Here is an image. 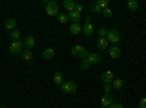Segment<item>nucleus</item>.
I'll return each instance as SVG.
<instances>
[{
	"label": "nucleus",
	"mask_w": 146,
	"mask_h": 108,
	"mask_svg": "<svg viewBox=\"0 0 146 108\" xmlns=\"http://www.w3.org/2000/svg\"><path fill=\"white\" fill-rule=\"evenodd\" d=\"M45 13L48 16H57L58 15V5L56 2H47V5H45Z\"/></svg>",
	"instance_id": "1"
},
{
	"label": "nucleus",
	"mask_w": 146,
	"mask_h": 108,
	"mask_svg": "<svg viewBox=\"0 0 146 108\" xmlns=\"http://www.w3.org/2000/svg\"><path fill=\"white\" fill-rule=\"evenodd\" d=\"M23 50H25L23 48V42H21V41H12V44L9 47L10 54H22Z\"/></svg>",
	"instance_id": "2"
},
{
	"label": "nucleus",
	"mask_w": 146,
	"mask_h": 108,
	"mask_svg": "<svg viewBox=\"0 0 146 108\" xmlns=\"http://www.w3.org/2000/svg\"><path fill=\"white\" fill-rule=\"evenodd\" d=\"M94 31H95L94 23L91 22V18L86 16V23H85V27H82V32L85 34V37H91V35L94 34Z\"/></svg>",
	"instance_id": "3"
},
{
	"label": "nucleus",
	"mask_w": 146,
	"mask_h": 108,
	"mask_svg": "<svg viewBox=\"0 0 146 108\" xmlns=\"http://www.w3.org/2000/svg\"><path fill=\"white\" fill-rule=\"evenodd\" d=\"M78 89V83L76 82H64L63 85H62V91L64 93H73V92H76Z\"/></svg>",
	"instance_id": "4"
},
{
	"label": "nucleus",
	"mask_w": 146,
	"mask_h": 108,
	"mask_svg": "<svg viewBox=\"0 0 146 108\" xmlns=\"http://www.w3.org/2000/svg\"><path fill=\"white\" fill-rule=\"evenodd\" d=\"M120 38H121L120 31H117V29H110V32H108V35H107L108 42H111V44H117V42L120 41Z\"/></svg>",
	"instance_id": "5"
},
{
	"label": "nucleus",
	"mask_w": 146,
	"mask_h": 108,
	"mask_svg": "<svg viewBox=\"0 0 146 108\" xmlns=\"http://www.w3.org/2000/svg\"><path fill=\"white\" fill-rule=\"evenodd\" d=\"M113 104H114L113 95H111V93H104L102 98H101V105H102V108H110Z\"/></svg>",
	"instance_id": "6"
},
{
	"label": "nucleus",
	"mask_w": 146,
	"mask_h": 108,
	"mask_svg": "<svg viewBox=\"0 0 146 108\" xmlns=\"http://www.w3.org/2000/svg\"><path fill=\"white\" fill-rule=\"evenodd\" d=\"M101 80L104 83H111L114 80V73H113V70H105L101 73Z\"/></svg>",
	"instance_id": "7"
},
{
	"label": "nucleus",
	"mask_w": 146,
	"mask_h": 108,
	"mask_svg": "<svg viewBox=\"0 0 146 108\" xmlns=\"http://www.w3.org/2000/svg\"><path fill=\"white\" fill-rule=\"evenodd\" d=\"M67 18H69V21H70L72 23H80V19H82L80 13H79V12H76V10L70 12V13L67 15Z\"/></svg>",
	"instance_id": "8"
},
{
	"label": "nucleus",
	"mask_w": 146,
	"mask_h": 108,
	"mask_svg": "<svg viewBox=\"0 0 146 108\" xmlns=\"http://www.w3.org/2000/svg\"><path fill=\"white\" fill-rule=\"evenodd\" d=\"M110 58H120V54H121V51H120V47H117V45H113V47H110Z\"/></svg>",
	"instance_id": "9"
},
{
	"label": "nucleus",
	"mask_w": 146,
	"mask_h": 108,
	"mask_svg": "<svg viewBox=\"0 0 146 108\" xmlns=\"http://www.w3.org/2000/svg\"><path fill=\"white\" fill-rule=\"evenodd\" d=\"M54 56H56V51L53 47H48V48H45L42 51V58H45V60H51Z\"/></svg>",
	"instance_id": "10"
},
{
	"label": "nucleus",
	"mask_w": 146,
	"mask_h": 108,
	"mask_svg": "<svg viewBox=\"0 0 146 108\" xmlns=\"http://www.w3.org/2000/svg\"><path fill=\"white\" fill-rule=\"evenodd\" d=\"M23 45L27 47V50H31L35 47V38L32 37V35H28V37L23 40Z\"/></svg>",
	"instance_id": "11"
},
{
	"label": "nucleus",
	"mask_w": 146,
	"mask_h": 108,
	"mask_svg": "<svg viewBox=\"0 0 146 108\" xmlns=\"http://www.w3.org/2000/svg\"><path fill=\"white\" fill-rule=\"evenodd\" d=\"M53 82L56 83L57 86H62V85H63V83H64V79H63L62 72H56L54 76H53Z\"/></svg>",
	"instance_id": "12"
},
{
	"label": "nucleus",
	"mask_w": 146,
	"mask_h": 108,
	"mask_svg": "<svg viewBox=\"0 0 146 108\" xmlns=\"http://www.w3.org/2000/svg\"><path fill=\"white\" fill-rule=\"evenodd\" d=\"M5 28H6L7 31L16 29V19H15V18H9V19L6 21V23H5Z\"/></svg>",
	"instance_id": "13"
},
{
	"label": "nucleus",
	"mask_w": 146,
	"mask_h": 108,
	"mask_svg": "<svg viewBox=\"0 0 146 108\" xmlns=\"http://www.w3.org/2000/svg\"><path fill=\"white\" fill-rule=\"evenodd\" d=\"M86 50L83 45H75V47H72V50H70V53L73 54V56H76V57H80V54Z\"/></svg>",
	"instance_id": "14"
},
{
	"label": "nucleus",
	"mask_w": 146,
	"mask_h": 108,
	"mask_svg": "<svg viewBox=\"0 0 146 108\" xmlns=\"http://www.w3.org/2000/svg\"><path fill=\"white\" fill-rule=\"evenodd\" d=\"M63 7L69 12V13H70V12H73V10H75V7H76V3L75 2H73V0H64V2H63Z\"/></svg>",
	"instance_id": "15"
},
{
	"label": "nucleus",
	"mask_w": 146,
	"mask_h": 108,
	"mask_svg": "<svg viewBox=\"0 0 146 108\" xmlns=\"http://www.w3.org/2000/svg\"><path fill=\"white\" fill-rule=\"evenodd\" d=\"M96 47H98L100 50H107V48H108V40H107V38H98Z\"/></svg>",
	"instance_id": "16"
},
{
	"label": "nucleus",
	"mask_w": 146,
	"mask_h": 108,
	"mask_svg": "<svg viewBox=\"0 0 146 108\" xmlns=\"http://www.w3.org/2000/svg\"><path fill=\"white\" fill-rule=\"evenodd\" d=\"M69 31H70L73 35H76V34L82 32V25H80V23H72L70 28H69Z\"/></svg>",
	"instance_id": "17"
},
{
	"label": "nucleus",
	"mask_w": 146,
	"mask_h": 108,
	"mask_svg": "<svg viewBox=\"0 0 146 108\" xmlns=\"http://www.w3.org/2000/svg\"><path fill=\"white\" fill-rule=\"evenodd\" d=\"M111 85H113V88H115V89H121V88H123L124 86V80L123 79H114L113 82H111Z\"/></svg>",
	"instance_id": "18"
},
{
	"label": "nucleus",
	"mask_w": 146,
	"mask_h": 108,
	"mask_svg": "<svg viewBox=\"0 0 146 108\" xmlns=\"http://www.w3.org/2000/svg\"><path fill=\"white\" fill-rule=\"evenodd\" d=\"M88 60H89L91 64H96V63L101 62V56H100V54H89Z\"/></svg>",
	"instance_id": "19"
},
{
	"label": "nucleus",
	"mask_w": 146,
	"mask_h": 108,
	"mask_svg": "<svg viewBox=\"0 0 146 108\" xmlns=\"http://www.w3.org/2000/svg\"><path fill=\"white\" fill-rule=\"evenodd\" d=\"M22 60H25V62H31V60H32V53H31V50H23V51H22Z\"/></svg>",
	"instance_id": "20"
},
{
	"label": "nucleus",
	"mask_w": 146,
	"mask_h": 108,
	"mask_svg": "<svg viewBox=\"0 0 146 108\" xmlns=\"http://www.w3.org/2000/svg\"><path fill=\"white\" fill-rule=\"evenodd\" d=\"M91 10L94 12V13H96V15L102 13V9L98 6V3H96V2H92V3H91Z\"/></svg>",
	"instance_id": "21"
},
{
	"label": "nucleus",
	"mask_w": 146,
	"mask_h": 108,
	"mask_svg": "<svg viewBox=\"0 0 146 108\" xmlns=\"http://www.w3.org/2000/svg\"><path fill=\"white\" fill-rule=\"evenodd\" d=\"M127 7H129L130 10H137V9H139L137 0H129V2H127Z\"/></svg>",
	"instance_id": "22"
},
{
	"label": "nucleus",
	"mask_w": 146,
	"mask_h": 108,
	"mask_svg": "<svg viewBox=\"0 0 146 108\" xmlns=\"http://www.w3.org/2000/svg\"><path fill=\"white\" fill-rule=\"evenodd\" d=\"M19 37H21L19 29H13V31L10 32V38H12V41H19Z\"/></svg>",
	"instance_id": "23"
},
{
	"label": "nucleus",
	"mask_w": 146,
	"mask_h": 108,
	"mask_svg": "<svg viewBox=\"0 0 146 108\" xmlns=\"http://www.w3.org/2000/svg\"><path fill=\"white\" fill-rule=\"evenodd\" d=\"M108 32H110V29L108 28H100L98 29V35H100V38H107V35H108Z\"/></svg>",
	"instance_id": "24"
},
{
	"label": "nucleus",
	"mask_w": 146,
	"mask_h": 108,
	"mask_svg": "<svg viewBox=\"0 0 146 108\" xmlns=\"http://www.w3.org/2000/svg\"><path fill=\"white\" fill-rule=\"evenodd\" d=\"M92 64L89 63V60L86 58V60H82V63H80V67H82V70H89V67H91Z\"/></svg>",
	"instance_id": "25"
},
{
	"label": "nucleus",
	"mask_w": 146,
	"mask_h": 108,
	"mask_svg": "<svg viewBox=\"0 0 146 108\" xmlns=\"http://www.w3.org/2000/svg\"><path fill=\"white\" fill-rule=\"evenodd\" d=\"M102 16H104V18H107V19H108V18H111V16H113V10L110 9V7L104 9V10H102Z\"/></svg>",
	"instance_id": "26"
},
{
	"label": "nucleus",
	"mask_w": 146,
	"mask_h": 108,
	"mask_svg": "<svg viewBox=\"0 0 146 108\" xmlns=\"http://www.w3.org/2000/svg\"><path fill=\"white\" fill-rule=\"evenodd\" d=\"M96 3H98V6L104 10V9H107V7H108V3H110V2H108V0H98Z\"/></svg>",
	"instance_id": "27"
},
{
	"label": "nucleus",
	"mask_w": 146,
	"mask_h": 108,
	"mask_svg": "<svg viewBox=\"0 0 146 108\" xmlns=\"http://www.w3.org/2000/svg\"><path fill=\"white\" fill-rule=\"evenodd\" d=\"M57 19L62 22V23H64V22H67L69 21V18H67V15H64V13H60L58 12V15H57Z\"/></svg>",
	"instance_id": "28"
},
{
	"label": "nucleus",
	"mask_w": 146,
	"mask_h": 108,
	"mask_svg": "<svg viewBox=\"0 0 146 108\" xmlns=\"http://www.w3.org/2000/svg\"><path fill=\"white\" fill-rule=\"evenodd\" d=\"M113 89V85L111 83H104V91H105V93H110V91Z\"/></svg>",
	"instance_id": "29"
},
{
	"label": "nucleus",
	"mask_w": 146,
	"mask_h": 108,
	"mask_svg": "<svg viewBox=\"0 0 146 108\" xmlns=\"http://www.w3.org/2000/svg\"><path fill=\"white\" fill-rule=\"evenodd\" d=\"M139 108H146V97L139 101Z\"/></svg>",
	"instance_id": "30"
},
{
	"label": "nucleus",
	"mask_w": 146,
	"mask_h": 108,
	"mask_svg": "<svg viewBox=\"0 0 146 108\" xmlns=\"http://www.w3.org/2000/svg\"><path fill=\"white\" fill-rule=\"evenodd\" d=\"M88 57H89V53H88V50H85V51L80 54V57H79V58H82V60H86Z\"/></svg>",
	"instance_id": "31"
},
{
	"label": "nucleus",
	"mask_w": 146,
	"mask_h": 108,
	"mask_svg": "<svg viewBox=\"0 0 146 108\" xmlns=\"http://www.w3.org/2000/svg\"><path fill=\"white\" fill-rule=\"evenodd\" d=\"M75 10L80 13V12L83 10V3H76V7H75Z\"/></svg>",
	"instance_id": "32"
},
{
	"label": "nucleus",
	"mask_w": 146,
	"mask_h": 108,
	"mask_svg": "<svg viewBox=\"0 0 146 108\" xmlns=\"http://www.w3.org/2000/svg\"><path fill=\"white\" fill-rule=\"evenodd\" d=\"M110 108H124V105H123V104H120V102H114Z\"/></svg>",
	"instance_id": "33"
},
{
	"label": "nucleus",
	"mask_w": 146,
	"mask_h": 108,
	"mask_svg": "<svg viewBox=\"0 0 146 108\" xmlns=\"http://www.w3.org/2000/svg\"><path fill=\"white\" fill-rule=\"evenodd\" d=\"M0 108H7V107H0Z\"/></svg>",
	"instance_id": "34"
}]
</instances>
